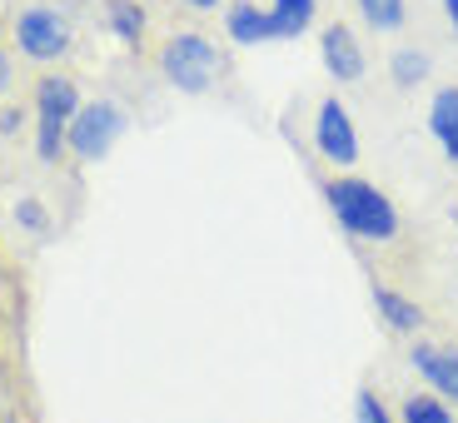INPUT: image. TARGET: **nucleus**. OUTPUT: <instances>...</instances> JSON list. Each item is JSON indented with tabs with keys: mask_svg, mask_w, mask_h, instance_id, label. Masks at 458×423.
<instances>
[{
	"mask_svg": "<svg viewBox=\"0 0 458 423\" xmlns=\"http://www.w3.org/2000/svg\"><path fill=\"white\" fill-rule=\"evenodd\" d=\"M403 423H458V419L448 413V403L438 393H413V399H403Z\"/></svg>",
	"mask_w": 458,
	"mask_h": 423,
	"instance_id": "4468645a",
	"label": "nucleus"
},
{
	"mask_svg": "<svg viewBox=\"0 0 458 423\" xmlns=\"http://www.w3.org/2000/svg\"><path fill=\"white\" fill-rule=\"evenodd\" d=\"M354 423H394L389 419V409H384V403H378L374 399V393H359V399H354Z\"/></svg>",
	"mask_w": 458,
	"mask_h": 423,
	"instance_id": "f3484780",
	"label": "nucleus"
},
{
	"mask_svg": "<svg viewBox=\"0 0 458 423\" xmlns=\"http://www.w3.org/2000/svg\"><path fill=\"white\" fill-rule=\"evenodd\" d=\"M413 368L434 384L438 399H458V349H444V343H413Z\"/></svg>",
	"mask_w": 458,
	"mask_h": 423,
	"instance_id": "6e6552de",
	"label": "nucleus"
},
{
	"mask_svg": "<svg viewBox=\"0 0 458 423\" xmlns=\"http://www.w3.org/2000/svg\"><path fill=\"white\" fill-rule=\"evenodd\" d=\"M125 135V110L114 100H95V105H81V114L70 120L65 130V145L81 155V160H105L110 155V145Z\"/></svg>",
	"mask_w": 458,
	"mask_h": 423,
	"instance_id": "20e7f679",
	"label": "nucleus"
},
{
	"mask_svg": "<svg viewBox=\"0 0 458 423\" xmlns=\"http://www.w3.org/2000/svg\"><path fill=\"white\" fill-rule=\"evenodd\" d=\"M105 21H110V30L120 35V40L140 46V35H145V15H140V5H130V0H110Z\"/></svg>",
	"mask_w": 458,
	"mask_h": 423,
	"instance_id": "ddd939ff",
	"label": "nucleus"
},
{
	"mask_svg": "<svg viewBox=\"0 0 458 423\" xmlns=\"http://www.w3.org/2000/svg\"><path fill=\"white\" fill-rule=\"evenodd\" d=\"M319 55H324V70H329L339 85H354L364 75V46L354 40L349 25H329L319 40Z\"/></svg>",
	"mask_w": 458,
	"mask_h": 423,
	"instance_id": "0eeeda50",
	"label": "nucleus"
},
{
	"mask_svg": "<svg viewBox=\"0 0 458 423\" xmlns=\"http://www.w3.org/2000/svg\"><path fill=\"white\" fill-rule=\"evenodd\" d=\"M424 75H428L424 50H399V55H394V85H419Z\"/></svg>",
	"mask_w": 458,
	"mask_h": 423,
	"instance_id": "dca6fc26",
	"label": "nucleus"
},
{
	"mask_svg": "<svg viewBox=\"0 0 458 423\" xmlns=\"http://www.w3.org/2000/svg\"><path fill=\"white\" fill-rule=\"evenodd\" d=\"M15 219H21L25 229H46V215H40V205H35V199H25V205L15 209Z\"/></svg>",
	"mask_w": 458,
	"mask_h": 423,
	"instance_id": "a211bd4d",
	"label": "nucleus"
},
{
	"mask_svg": "<svg viewBox=\"0 0 458 423\" xmlns=\"http://www.w3.org/2000/svg\"><path fill=\"white\" fill-rule=\"evenodd\" d=\"M329 209L334 219H339L354 240H394L399 234V209L389 205V195L384 190H374L369 180H334L329 184Z\"/></svg>",
	"mask_w": 458,
	"mask_h": 423,
	"instance_id": "f257e3e1",
	"label": "nucleus"
},
{
	"mask_svg": "<svg viewBox=\"0 0 458 423\" xmlns=\"http://www.w3.org/2000/svg\"><path fill=\"white\" fill-rule=\"evenodd\" d=\"M15 46L30 60H60L70 50V21L50 5H30L15 15Z\"/></svg>",
	"mask_w": 458,
	"mask_h": 423,
	"instance_id": "39448f33",
	"label": "nucleus"
},
{
	"mask_svg": "<svg viewBox=\"0 0 458 423\" xmlns=\"http://www.w3.org/2000/svg\"><path fill=\"white\" fill-rule=\"evenodd\" d=\"M5 90H11V60L0 55V95H5Z\"/></svg>",
	"mask_w": 458,
	"mask_h": 423,
	"instance_id": "6ab92c4d",
	"label": "nucleus"
},
{
	"mask_svg": "<svg viewBox=\"0 0 458 423\" xmlns=\"http://www.w3.org/2000/svg\"><path fill=\"white\" fill-rule=\"evenodd\" d=\"M269 15H275V25H279V40H294V35L310 30L314 0H275V5H269Z\"/></svg>",
	"mask_w": 458,
	"mask_h": 423,
	"instance_id": "f8f14e48",
	"label": "nucleus"
},
{
	"mask_svg": "<svg viewBox=\"0 0 458 423\" xmlns=\"http://www.w3.org/2000/svg\"><path fill=\"white\" fill-rule=\"evenodd\" d=\"M160 70H165V80L180 85L184 95H205L219 75V50L209 46L205 35L180 30V35H170V46L160 55Z\"/></svg>",
	"mask_w": 458,
	"mask_h": 423,
	"instance_id": "f03ea898",
	"label": "nucleus"
},
{
	"mask_svg": "<svg viewBox=\"0 0 458 423\" xmlns=\"http://www.w3.org/2000/svg\"><path fill=\"white\" fill-rule=\"evenodd\" d=\"M225 25L234 35V46H269V40H279V25L269 15V5H229Z\"/></svg>",
	"mask_w": 458,
	"mask_h": 423,
	"instance_id": "1a4fd4ad",
	"label": "nucleus"
},
{
	"mask_svg": "<svg viewBox=\"0 0 458 423\" xmlns=\"http://www.w3.org/2000/svg\"><path fill=\"white\" fill-rule=\"evenodd\" d=\"M374 309L384 314V324H389L394 334L424 329V309H419V304H409L403 294H394V289H374Z\"/></svg>",
	"mask_w": 458,
	"mask_h": 423,
	"instance_id": "9b49d317",
	"label": "nucleus"
},
{
	"mask_svg": "<svg viewBox=\"0 0 458 423\" xmlns=\"http://www.w3.org/2000/svg\"><path fill=\"white\" fill-rule=\"evenodd\" d=\"M428 130L444 145L448 165H458V90H438L434 105H428Z\"/></svg>",
	"mask_w": 458,
	"mask_h": 423,
	"instance_id": "9d476101",
	"label": "nucleus"
},
{
	"mask_svg": "<svg viewBox=\"0 0 458 423\" xmlns=\"http://www.w3.org/2000/svg\"><path fill=\"white\" fill-rule=\"evenodd\" d=\"M81 114V90L60 75H46V80L35 85V149H40V160H55L60 145H65V130L70 120Z\"/></svg>",
	"mask_w": 458,
	"mask_h": 423,
	"instance_id": "7ed1b4c3",
	"label": "nucleus"
},
{
	"mask_svg": "<svg viewBox=\"0 0 458 423\" xmlns=\"http://www.w3.org/2000/svg\"><path fill=\"white\" fill-rule=\"evenodd\" d=\"M444 11H448V25L458 30V0H444Z\"/></svg>",
	"mask_w": 458,
	"mask_h": 423,
	"instance_id": "aec40b11",
	"label": "nucleus"
},
{
	"mask_svg": "<svg viewBox=\"0 0 458 423\" xmlns=\"http://www.w3.org/2000/svg\"><path fill=\"white\" fill-rule=\"evenodd\" d=\"M184 5H195V11H219V0H184Z\"/></svg>",
	"mask_w": 458,
	"mask_h": 423,
	"instance_id": "412c9836",
	"label": "nucleus"
},
{
	"mask_svg": "<svg viewBox=\"0 0 458 423\" xmlns=\"http://www.w3.org/2000/svg\"><path fill=\"white\" fill-rule=\"evenodd\" d=\"M314 145L329 165H354L359 160V135H354V120L339 100H324L319 105V120H314Z\"/></svg>",
	"mask_w": 458,
	"mask_h": 423,
	"instance_id": "423d86ee",
	"label": "nucleus"
},
{
	"mask_svg": "<svg viewBox=\"0 0 458 423\" xmlns=\"http://www.w3.org/2000/svg\"><path fill=\"white\" fill-rule=\"evenodd\" d=\"M359 11L374 30H399L403 25V0H359Z\"/></svg>",
	"mask_w": 458,
	"mask_h": 423,
	"instance_id": "2eb2a0df",
	"label": "nucleus"
}]
</instances>
